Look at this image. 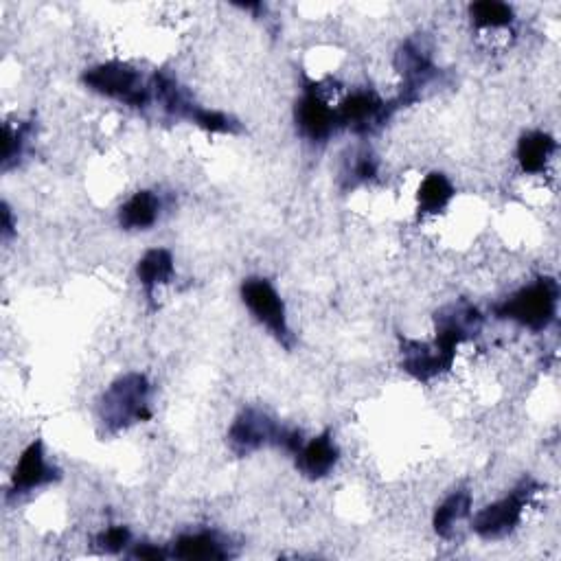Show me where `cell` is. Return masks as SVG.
I'll return each instance as SVG.
<instances>
[{
    "label": "cell",
    "mask_w": 561,
    "mask_h": 561,
    "mask_svg": "<svg viewBox=\"0 0 561 561\" xmlns=\"http://www.w3.org/2000/svg\"><path fill=\"white\" fill-rule=\"evenodd\" d=\"M559 288L553 279H540L529 288L515 292L496 307L498 318L513 320L522 327L542 331L555 320Z\"/></svg>",
    "instance_id": "cell-1"
},
{
    "label": "cell",
    "mask_w": 561,
    "mask_h": 561,
    "mask_svg": "<svg viewBox=\"0 0 561 561\" xmlns=\"http://www.w3.org/2000/svg\"><path fill=\"white\" fill-rule=\"evenodd\" d=\"M147 395H150V384H147L145 375H123L121 380L114 382L108 388V393L103 395V423L112 430H121L134 421H147L152 417L150 408H147Z\"/></svg>",
    "instance_id": "cell-2"
},
{
    "label": "cell",
    "mask_w": 561,
    "mask_h": 561,
    "mask_svg": "<svg viewBox=\"0 0 561 561\" xmlns=\"http://www.w3.org/2000/svg\"><path fill=\"white\" fill-rule=\"evenodd\" d=\"M228 441H231L237 454L255 452L268 443L281 445V448L290 452H299L303 445L301 432L283 430L268 415H263V412L253 408L244 410L242 415L235 419L231 430H228Z\"/></svg>",
    "instance_id": "cell-3"
},
{
    "label": "cell",
    "mask_w": 561,
    "mask_h": 561,
    "mask_svg": "<svg viewBox=\"0 0 561 561\" xmlns=\"http://www.w3.org/2000/svg\"><path fill=\"white\" fill-rule=\"evenodd\" d=\"M84 84L95 93L128 103L132 108H143L150 101V88L143 84L141 75L123 62L99 64L84 75Z\"/></svg>",
    "instance_id": "cell-4"
},
{
    "label": "cell",
    "mask_w": 561,
    "mask_h": 561,
    "mask_svg": "<svg viewBox=\"0 0 561 561\" xmlns=\"http://www.w3.org/2000/svg\"><path fill=\"white\" fill-rule=\"evenodd\" d=\"M242 299L246 307L253 312L263 327L270 329V334L277 338L281 345H292V334L288 327V316H285V305L279 292L272 288L266 279H248L242 285Z\"/></svg>",
    "instance_id": "cell-5"
},
{
    "label": "cell",
    "mask_w": 561,
    "mask_h": 561,
    "mask_svg": "<svg viewBox=\"0 0 561 561\" xmlns=\"http://www.w3.org/2000/svg\"><path fill=\"white\" fill-rule=\"evenodd\" d=\"M535 485L531 480H524V483L513 491L511 496L502 498L494 505L485 507L480 513H476L474 518V531L485 537V540H498V537L509 535L515 526L522 520V511L526 507V502L533 496Z\"/></svg>",
    "instance_id": "cell-6"
},
{
    "label": "cell",
    "mask_w": 561,
    "mask_h": 561,
    "mask_svg": "<svg viewBox=\"0 0 561 561\" xmlns=\"http://www.w3.org/2000/svg\"><path fill=\"white\" fill-rule=\"evenodd\" d=\"M55 478L57 472L53 469V465L47 463L42 441H33L29 448L22 452L16 463L14 476H11V494L16 496L29 494L33 489H40L44 485L53 483Z\"/></svg>",
    "instance_id": "cell-7"
},
{
    "label": "cell",
    "mask_w": 561,
    "mask_h": 561,
    "mask_svg": "<svg viewBox=\"0 0 561 561\" xmlns=\"http://www.w3.org/2000/svg\"><path fill=\"white\" fill-rule=\"evenodd\" d=\"M296 123L309 141H325L338 125L336 112L320 99L316 90H307L296 106Z\"/></svg>",
    "instance_id": "cell-8"
},
{
    "label": "cell",
    "mask_w": 561,
    "mask_h": 561,
    "mask_svg": "<svg viewBox=\"0 0 561 561\" xmlns=\"http://www.w3.org/2000/svg\"><path fill=\"white\" fill-rule=\"evenodd\" d=\"M384 117H386L384 103L373 93H364V90L349 95L336 110L338 125H345V128H351L356 132H369L371 125L384 121Z\"/></svg>",
    "instance_id": "cell-9"
},
{
    "label": "cell",
    "mask_w": 561,
    "mask_h": 561,
    "mask_svg": "<svg viewBox=\"0 0 561 561\" xmlns=\"http://www.w3.org/2000/svg\"><path fill=\"white\" fill-rule=\"evenodd\" d=\"M296 454H299L296 465L309 478L327 476L338 463V448L329 432L320 434V437L312 439L307 445H301V450Z\"/></svg>",
    "instance_id": "cell-10"
},
{
    "label": "cell",
    "mask_w": 561,
    "mask_h": 561,
    "mask_svg": "<svg viewBox=\"0 0 561 561\" xmlns=\"http://www.w3.org/2000/svg\"><path fill=\"white\" fill-rule=\"evenodd\" d=\"M555 150H557V143L553 136H548L544 132L524 134L518 145V160L524 174H533V176L544 174Z\"/></svg>",
    "instance_id": "cell-11"
},
{
    "label": "cell",
    "mask_w": 561,
    "mask_h": 561,
    "mask_svg": "<svg viewBox=\"0 0 561 561\" xmlns=\"http://www.w3.org/2000/svg\"><path fill=\"white\" fill-rule=\"evenodd\" d=\"M136 274H139V281L145 288L147 296H152L158 285L169 283L171 279H174V274H176L174 257H171V253L165 248L147 250L143 259L139 261Z\"/></svg>",
    "instance_id": "cell-12"
},
{
    "label": "cell",
    "mask_w": 561,
    "mask_h": 561,
    "mask_svg": "<svg viewBox=\"0 0 561 561\" xmlns=\"http://www.w3.org/2000/svg\"><path fill=\"white\" fill-rule=\"evenodd\" d=\"M160 202L152 191H139L121 206L119 222L128 231H145L158 220Z\"/></svg>",
    "instance_id": "cell-13"
},
{
    "label": "cell",
    "mask_w": 561,
    "mask_h": 561,
    "mask_svg": "<svg viewBox=\"0 0 561 561\" xmlns=\"http://www.w3.org/2000/svg\"><path fill=\"white\" fill-rule=\"evenodd\" d=\"M397 66H399V73H402L406 79L408 93L421 88L423 84H428V79L434 73V66L430 62L428 53L415 42L404 44V49L397 53Z\"/></svg>",
    "instance_id": "cell-14"
},
{
    "label": "cell",
    "mask_w": 561,
    "mask_h": 561,
    "mask_svg": "<svg viewBox=\"0 0 561 561\" xmlns=\"http://www.w3.org/2000/svg\"><path fill=\"white\" fill-rule=\"evenodd\" d=\"M226 555L224 544L213 533H189L174 544V557L178 559H224Z\"/></svg>",
    "instance_id": "cell-15"
},
{
    "label": "cell",
    "mask_w": 561,
    "mask_h": 561,
    "mask_svg": "<svg viewBox=\"0 0 561 561\" xmlns=\"http://www.w3.org/2000/svg\"><path fill=\"white\" fill-rule=\"evenodd\" d=\"M454 198V187L452 182L445 178L443 174H434L423 178L417 191V202L421 213H441L445 206H448Z\"/></svg>",
    "instance_id": "cell-16"
},
{
    "label": "cell",
    "mask_w": 561,
    "mask_h": 561,
    "mask_svg": "<svg viewBox=\"0 0 561 561\" xmlns=\"http://www.w3.org/2000/svg\"><path fill=\"white\" fill-rule=\"evenodd\" d=\"M472 511V496L469 491H454L434 513V531L441 537H452L456 524H461Z\"/></svg>",
    "instance_id": "cell-17"
},
{
    "label": "cell",
    "mask_w": 561,
    "mask_h": 561,
    "mask_svg": "<svg viewBox=\"0 0 561 561\" xmlns=\"http://www.w3.org/2000/svg\"><path fill=\"white\" fill-rule=\"evenodd\" d=\"M469 14H472L474 25L480 29H502L513 22V9L505 3H496V0L474 3L469 7Z\"/></svg>",
    "instance_id": "cell-18"
},
{
    "label": "cell",
    "mask_w": 561,
    "mask_h": 561,
    "mask_svg": "<svg viewBox=\"0 0 561 561\" xmlns=\"http://www.w3.org/2000/svg\"><path fill=\"white\" fill-rule=\"evenodd\" d=\"M191 121L198 123L200 128L209 130V132H222V134H231L237 130L235 121H231L222 112L215 110H204V108H196L191 114Z\"/></svg>",
    "instance_id": "cell-19"
},
{
    "label": "cell",
    "mask_w": 561,
    "mask_h": 561,
    "mask_svg": "<svg viewBox=\"0 0 561 561\" xmlns=\"http://www.w3.org/2000/svg\"><path fill=\"white\" fill-rule=\"evenodd\" d=\"M130 544V531L125 526H110L99 535V546L108 553H119Z\"/></svg>",
    "instance_id": "cell-20"
},
{
    "label": "cell",
    "mask_w": 561,
    "mask_h": 561,
    "mask_svg": "<svg viewBox=\"0 0 561 561\" xmlns=\"http://www.w3.org/2000/svg\"><path fill=\"white\" fill-rule=\"evenodd\" d=\"M375 171H377L375 160L371 156H362L358 160V165L353 167V176H356L358 180H369L375 176Z\"/></svg>",
    "instance_id": "cell-21"
},
{
    "label": "cell",
    "mask_w": 561,
    "mask_h": 561,
    "mask_svg": "<svg viewBox=\"0 0 561 561\" xmlns=\"http://www.w3.org/2000/svg\"><path fill=\"white\" fill-rule=\"evenodd\" d=\"M134 557H141V559H165L167 557V553H163V551H158V548H154V546H139L134 551Z\"/></svg>",
    "instance_id": "cell-22"
},
{
    "label": "cell",
    "mask_w": 561,
    "mask_h": 561,
    "mask_svg": "<svg viewBox=\"0 0 561 561\" xmlns=\"http://www.w3.org/2000/svg\"><path fill=\"white\" fill-rule=\"evenodd\" d=\"M11 231H14V228H11V211L5 206V209H3V233H5V237H9Z\"/></svg>",
    "instance_id": "cell-23"
}]
</instances>
